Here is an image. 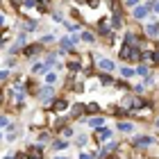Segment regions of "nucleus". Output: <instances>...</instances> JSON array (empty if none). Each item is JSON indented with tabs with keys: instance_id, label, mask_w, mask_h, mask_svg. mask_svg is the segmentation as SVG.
<instances>
[{
	"instance_id": "16",
	"label": "nucleus",
	"mask_w": 159,
	"mask_h": 159,
	"mask_svg": "<svg viewBox=\"0 0 159 159\" xmlns=\"http://www.w3.org/2000/svg\"><path fill=\"white\" fill-rule=\"evenodd\" d=\"M86 111H89V114H98V111H100V107L91 102V105H86Z\"/></svg>"
},
{
	"instance_id": "12",
	"label": "nucleus",
	"mask_w": 159,
	"mask_h": 159,
	"mask_svg": "<svg viewBox=\"0 0 159 159\" xmlns=\"http://www.w3.org/2000/svg\"><path fill=\"white\" fill-rule=\"evenodd\" d=\"M116 129H120V132H129V129H132V123H116Z\"/></svg>"
},
{
	"instance_id": "23",
	"label": "nucleus",
	"mask_w": 159,
	"mask_h": 159,
	"mask_svg": "<svg viewBox=\"0 0 159 159\" xmlns=\"http://www.w3.org/2000/svg\"><path fill=\"white\" fill-rule=\"evenodd\" d=\"M136 73H139V75H148V66H139V68H136Z\"/></svg>"
},
{
	"instance_id": "27",
	"label": "nucleus",
	"mask_w": 159,
	"mask_h": 159,
	"mask_svg": "<svg viewBox=\"0 0 159 159\" xmlns=\"http://www.w3.org/2000/svg\"><path fill=\"white\" fill-rule=\"evenodd\" d=\"M80 159H93V155H89V152H82V155H80Z\"/></svg>"
},
{
	"instance_id": "17",
	"label": "nucleus",
	"mask_w": 159,
	"mask_h": 159,
	"mask_svg": "<svg viewBox=\"0 0 159 159\" xmlns=\"http://www.w3.org/2000/svg\"><path fill=\"white\" fill-rule=\"evenodd\" d=\"M52 148H55V150H64V148H68V143H66V141H55Z\"/></svg>"
},
{
	"instance_id": "7",
	"label": "nucleus",
	"mask_w": 159,
	"mask_h": 159,
	"mask_svg": "<svg viewBox=\"0 0 159 159\" xmlns=\"http://www.w3.org/2000/svg\"><path fill=\"white\" fill-rule=\"evenodd\" d=\"M52 107H55V111H57V114H61V111L68 107V102H66V100H55V102H52Z\"/></svg>"
},
{
	"instance_id": "1",
	"label": "nucleus",
	"mask_w": 159,
	"mask_h": 159,
	"mask_svg": "<svg viewBox=\"0 0 159 159\" xmlns=\"http://www.w3.org/2000/svg\"><path fill=\"white\" fill-rule=\"evenodd\" d=\"M52 86H43V89L39 91V98L43 100V102H46V105H50V98H52Z\"/></svg>"
},
{
	"instance_id": "24",
	"label": "nucleus",
	"mask_w": 159,
	"mask_h": 159,
	"mask_svg": "<svg viewBox=\"0 0 159 159\" xmlns=\"http://www.w3.org/2000/svg\"><path fill=\"white\" fill-rule=\"evenodd\" d=\"M25 7H37V0H23Z\"/></svg>"
},
{
	"instance_id": "3",
	"label": "nucleus",
	"mask_w": 159,
	"mask_h": 159,
	"mask_svg": "<svg viewBox=\"0 0 159 159\" xmlns=\"http://www.w3.org/2000/svg\"><path fill=\"white\" fill-rule=\"evenodd\" d=\"M109 136H111V129H109V127H105V125L96 132V139H98V141H107Z\"/></svg>"
},
{
	"instance_id": "5",
	"label": "nucleus",
	"mask_w": 159,
	"mask_h": 159,
	"mask_svg": "<svg viewBox=\"0 0 159 159\" xmlns=\"http://www.w3.org/2000/svg\"><path fill=\"white\" fill-rule=\"evenodd\" d=\"M148 11H150V7H139V5L134 7V16H136V18H146Z\"/></svg>"
},
{
	"instance_id": "29",
	"label": "nucleus",
	"mask_w": 159,
	"mask_h": 159,
	"mask_svg": "<svg viewBox=\"0 0 159 159\" xmlns=\"http://www.w3.org/2000/svg\"><path fill=\"white\" fill-rule=\"evenodd\" d=\"M7 75H9L7 70H0V80H7Z\"/></svg>"
},
{
	"instance_id": "30",
	"label": "nucleus",
	"mask_w": 159,
	"mask_h": 159,
	"mask_svg": "<svg viewBox=\"0 0 159 159\" xmlns=\"http://www.w3.org/2000/svg\"><path fill=\"white\" fill-rule=\"evenodd\" d=\"M150 9H155V11H159V0H155V5L150 7Z\"/></svg>"
},
{
	"instance_id": "20",
	"label": "nucleus",
	"mask_w": 159,
	"mask_h": 159,
	"mask_svg": "<svg viewBox=\"0 0 159 159\" xmlns=\"http://www.w3.org/2000/svg\"><path fill=\"white\" fill-rule=\"evenodd\" d=\"M25 30H37V23H34V20H27V23H25Z\"/></svg>"
},
{
	"instance_id": "15",
	"label": "nucleus",
	"mask_w": 159,
	"mask_h": 159,
	"mask_svg": "<svg viewBox=\"0 0 159 159\" xmlns=\"http://www.w3.org/2000/svg\"><path fill=\"white\" fill-rule=\"evenodd\" d=\"M68 70H70V73H77V70H80V61H70L68 64Z\"/></svg>"
},
{
	"instance_id": "22",
	"label": "nucleus",
	"mask_w": 159,
	"mask_h": 159,
	"mask_svg": "<svg viewBox=\"0 0 159 159\" xmlns=\"http://www.w3.org/2000/svg\"><path fill=\"white\" fill-rule=\"evenodd\" d=\"M100 82L102 84H111V77L109 75H100Z\"/></svg>"
},
{
	"instance_id": "9",
	"label": "nucleus",
	"mask_w": 159,
	"mask_h": 159,
	"mask_svg": "<svg viewBox=\"0 0 159 159\" xmlns=\"http://www.w3.org/2000/svg\"><path fill=\"white\" fill-rule=\"evenodd\" d=\"M102 123H105V118H100V116L89 118V125H91V127H102Z\"/></svg>"
},
{
	"instance_id": "36",
	"label": "nucleus",
	"mask_w": 159,
	"mask_h": 159,
	"mask_svg": "<svg viewBox=\"0 0 159 159\" xmlns=\"http://www.w3.org/2000/svg\"><path fill=\"white\" fill-rule=\"evenodd\" d=\"M57 159H66V157H57Z\"/></svg>"
},
{
	"instance_id": "33",
	"label": "nucleus",
	"mask_w": 159,
	"mask_h": 159,
	"mask_svg": "<svg viewBox=\"0 0 159 159\" xmlns=\"http://www.w3.org/2000/svg\"><path fill=\"white\" fill-rule=\"evenodd\" d=\"M27 159H41V157H37V155H32V157H27Z\"/></svg>"
},
{
	"instance_id": "19",
	"label": "nucleus",
	"mask_w": 159,
	"mask_h": 159,
	"mask_svg": "<svg viewBox=\"0 0 159 159\" xmlns=\"http://www.w3.org/2000/svg\"><path fill=\"white\" fill-rule=\"evenodd\" d=\"M98 32H100V34L107 32V23H105V20H100V23H98Z\"/></svg>"
},
{
	"instance_id": "10",
	"label": "nucleus",
	"mask_w": 159,
	"mask_h": 159,
	"mask_svg": "<svg viewBox=\"0 0 159 159\" xmlns=\"http://www.w3.org/2000/svg\"><path fill=\"white\" fill-rule=\"evenodd\" d=\"M111 25H114V27H116V30H118V27L123 25V18H120V14H118V11H116V14H114V18H111Z\"/></svg>"
},
{
	"instance_id": "2",
	"label": "nucleus",
	"mask_w": 159,
	"mask_h": 159,
	"mask_svg": "<svg viewBox=\"0 0 159 159\" xmlns=\"http://www.w3.org/2000/svg\"><path fill=\"white\" fill-rule=\"evenodd\" d=\"M152 143H155V139H152V136H136V139H134V146H136V148L152 146Z\"/></svg>"
},
{
	"instance_id": "35",
	"label": "nucleus",
	"mask_w": 159,
	"mask_h": 159,
	"mask_svg": "<svg viewBox=\"0 0 159 159\" xmlns=\"http://www.w3.org/2000/svg\"><path fill=\"white\" fill-rule=\"evenodd\" d=\"M5 159H16V157H5Z\"/></svg>"
},
{
	"instance_id": "11",
	"label": "nucleus",
	"mask_w": 159,
	"mask_h": 159,
	"mask_svg": "<svg viewBox=\"0 0 159 159\" xmlns=\"http://www.w3.org/2000/svg\"><path fill=\"white\" fill-rule=\"evenodd\" d=\"M146 32L150 34V37H157V32H159V25H157V23H152V25H148V27H146Z\"/></svg>"
},
{
	"instance_id": "13",
	"label": "nucleus",
	"mask_w": 159,
	"mask_h": 159,
	"mask_svg": "<svg viewBox=\"0 0 159 159\" xmlns=\"http://www.w3.org/2000/svg\"><path fill=\"white\" fill-rule=\"evenodd\" d=\"M80 39H82V41H86V43H93V41H96L91 32H82V34H80Z\"/></svg>"
},
{
	"instance_id": "34",
	"label": "nucleus",
	"mask_w": 159,
	"mask_h": 159,
	"mask_svg": "<svg viewBox=\"0 0 159 159\" xmlns=\"http://www.w3.org/2000/svg\"><path fill=\"white\" fill-rule=\"evenodd\" d=\"M0 105H2V93H0Z\"/></svg>"
},
{
	"instance_id": "32",
	"label": "nucleus",
	"mask_w": 159,
	"mask_h": 159,
	"mask_svg": "<svg viewBox=\"0 0 159 159\" xmlns=\"http://www.w3.org/2000/svg\"><path fill=\"white\" fill-rule=\"evenodd\" d=\"M2 25H5V16L0 14V27H2Z\"/></svg>"
},
{
	"instance_id": "14",
	"label": "nucleus",
	"mask_w": 159,
	"mask_h": 159,
	"mask_svg": "<svg viewBox=\"0 0 159 159\" xmlns=\"http://www.w3.org/2000/svg\"><path fill=\"white\" fill-rule=\"evenodd\" d=\"M46 82H48V84H55V82H57V73L48 70V73H46Z\"/></svg>"
},
{
	"instance_id": "21",
	"label": "nucleus",
	"mask_w": 159,
	"mask_h": 159,
	"mask_svg": "<svg viewBox=\"0 0 159 159\" xmlns=\"http://www.w3.org/2000/svg\"><path fill=\"white\" fill-rule=\"evenodd\" d=\"M86 141H89V139H86L84 134H82V136H77V146H86Z\"/></svg>"
},
{
	"instance_id": "31",
	"label": "nucleus",
	"mask_w": 159,
	"mask_h": 159,
	"mask_svg": "<svg viewBox=\"0 0 159 159\" xmlns=\"http://www.w3.org/2000/svg\"><path fill=\"white\" fill-rule=\"evenodd\" d=\"M20 2H23V0H11V5H14V7H20Z\"/></svg>"
},
{
	"instance_id": "28",
	"label": "nucleus",
	"mask_w": 159,
	"mask_h": 159,
	"mask_svg": "<svg viewBox=\"0 0 159 159\" xmlns=\"http://www.w3.org/2000/svg\"><path fill=\"white\" fill-rule=\"evenodd\" d=\"M0 125H9V120H7V116H0Z\"/></svg>"
},
{
	"instance_id": "18",
	"label": "nucleus",
	"mask_w": 159,
	"mask_h": 159,
	"mask_svg": "<svg viewBox=\"0 0 159 159\" xmlns=\"http://www.w3.org/2000/svg\"><path fill=\"white\" fill-rule=\"evenodd\" d=\"M120 75H123V77H132L134 70H132V68H120Z\"/></svg>"
},
{
	"instance_id": "26",
	"label": "nucleus",
	"mask_w": 159,
	"mask_h": 159,
	"mask_svg": "<svg viewBox=\"0 0 159 159\" xmlns=\"http://www.w3.org/2000/svg\"><path fill=\"white\" fill-rule=\"evenodd\" d=\"M136 5H139V0H127V7H132V9H134Z\"/></svg>"
},
{
	"instance_id": "25",
	"label": "nucleus",
	"mask_w": 159,
	"mask_h": 159,
	"mask_svg": "<svg viewBox=\"0 0 159 159\" xmlns=\"http://www.w3.org/2000/svg\"><path fill=\"white\" fill-rule=\"evenodd\" d=\"M64 136H73V129H70V127H64Z\"/></svg>"
},
{
	"instance_id": "37",
	"label": "nucleus",
	"mask_w": 159,
	"mask_h": 159,
	"mask_svg": "<svg viewBox=\"0 0 159 159\" xmlns=\"http://www.w3.org/2000/svg\"><path fill=\"white\" fill-rule=\"evenodd\" d=\"M0 139H2V134H0Z\"/></svg>"
},
{
	"instance_id": "4",
	"label": "nucleus",
	"mask_w": 159,
	"mask_h": 159,
	"mask_svg": "<svg viewBox=\"0 0 159 159\" xmlns=\"http://www.w3.org/2000/svg\"><path fill=\"white\" fill-rule=\"evenodd\" d=\"M41 48H43V43H34V46H27L23 52H25V57H32V55H37Z\"/></svg>"
},
{
	"instance_id": "8",
	"label": "nucleus",
	"mask_w": 159,
	"mask_h": 159,
	"mask_svg": "<svg viewBox=\"0 0 159 159\" xmlns=\"http://www.w3.org/2000/svg\"><path fill=\"white\" fill-rule=\"evenodd\" d=\"M84 111H86V105H75V107H73V114H70V116H82Z\"/></svg>"
},
{
	"instance_id": "6",
	"label": "nucleus",
	"mask_w": 159,
	"mask_h": 159,
	"mask_svg": "<svg viewBox=\"0 0 159 159\" xmlns=\"http://www.w3.org/2000/svg\"><path fill=\"white\" fill-rule=\"evenodd\" d=\"M98 64H100V68H102V70H114V68H116V64H114L111 59H100Z\"/></svg>"
}]
</instances>
